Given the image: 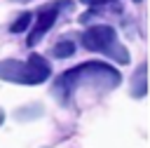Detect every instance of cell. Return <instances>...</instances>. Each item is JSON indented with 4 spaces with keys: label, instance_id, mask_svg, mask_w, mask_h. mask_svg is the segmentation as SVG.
<instances>
[{
    "label": "cell",
    "instance_id": "1",
    "mask_svg": "<svg viewBox=\"0 0 150 148\" xmlns=\"http://www.w3.org/2000/svg\"><path fill=\"white\" fill-rule=\"evenodd\" d=\"M117 85H120V73L112 66L101 63V61H87V63H80L77 68L61 73L56 78L54 92L61 96V101H68L82 87H94V89L105 92V89H115Z\"/></svg>",
    "mask_w": 150,
    "mask_h": 148
},
{
    "label": "cell",
    "instance_id": "2",
    "mask_svg": "<svg viewBox=\"0 0 150 148\" xmlns=\"http://www.w3.org/2000/svg\"><path fill=\"white\" fill-rule=\"evenodd\" d=\"M49 75H52V68L40 54H30L28 61H19V59H2L0 61V80H7V82L40 85Z\"/></svg>",
    "mask_w": 150,
    "mask_h": 148
},
{
    "label": "cell",
    "instance_id": "3",
    "mask_svg": "<svg viewBox=\"0 0 150 148\" xmlns=\"http://www.w3.org/2000/svg\"><path fill=\"white\" fill-rule=\"evenodd\" d=\"M82 45L84 49L89 52H101L110 59H115L117 63H129V52L127 47L117 40V33L112 26H105V23H98V26H91L82 33Z\"/></svg>",
    "mask_w": 150,
    "mask_h": 148
},
{
    "label": "cell",
    "instance_id": "4",
    "mask_svg": "<svg viewBox=\"0 0 150 148\" xmlns=\"http://www.w3.org/2000/svg\"><path fill=\"white\" fill-rule=\"evenodd\" d=\"M68 5H70V0H59V2H52V5L42 7V9L38 12L35 21H33L30 33H28V45L40 42V40L45 38V33L54 26V21H56V16L61 14V9H63V7H68Z\"/></svg>",
    "mask_w": 150,
    "mask_h": 148
},
{
    "label": "cell",
    "instance_id": "5",
    "mask_svg": "<svg viewBox=\"0 0 150 148\" xmlns=\"http://www.w3.org/2000/svg\"><path fill=\"white\" fill-rule=\"evenodd\" d=\"M145 89H148V85H145V63H141V66L136 68V75H134L131 94H134L136 99H141V96H145Z\"/></svg>",
    "mask_w": 150,
    "mask_h": 148
},
{
    "label": "cell",
    "instance_id": "6",
    "mask_svg": "<svg viewBox=\"0 0 150 148\" xmlns=\"http://www.w3.org/2000/svg\"><path fill=\"white\" fill-rule=\"evenodd\" d=\"M75 52V45L70 42V40H63V42H59L56 47H54V56L56 59H66V56H70Z\"/></svg>",
    "mask_w": 150,
    "mask_h": 148
},
{
    "label": "cell",
    "instance_id": "7",
    "mask_svg": "<svg viewBox=\"0 0 150 148\" xmlns=\"http://www.w3.org/2000/svg\"><path fill=\"white\" fill-rule=\"evenodd\" d=\"M28 23H30V14H28V12H23V14L12 23V28H9V31H12V33H21V31H26V28H28Z\"/></svg>",
    "mask_w": 150,
    "mask_h": 148
},
{
    "label": "cell",
    "instance_id": "8",
    "mask_svg": "<svg viewBox=\"0 0 150 148\" xmlns=\"http://www.w3.org/2000/svg\"><path fill=\"white\" fill-rule=\"evenodd\" d=\"M82 2H87V5H91V7H98V5H108V2H112V0H82Z\"/></svg>",
    "mask_w": 150,
    "mask_h": 148
},
{
    "label": "cell",
    "instance_id": "9",
    "mask_svg": "<svg viewBox=\"0 0 150 148\" xmlns=\"http://www.w3.org/2000/svg\"><path fill=\"white\" fill-rule=\"evenodd\" d=\"M19 2H28V0H19Z\"/></svg>",
    "mask_w": 150,
    "mask_h": 148
}]
</instances>
